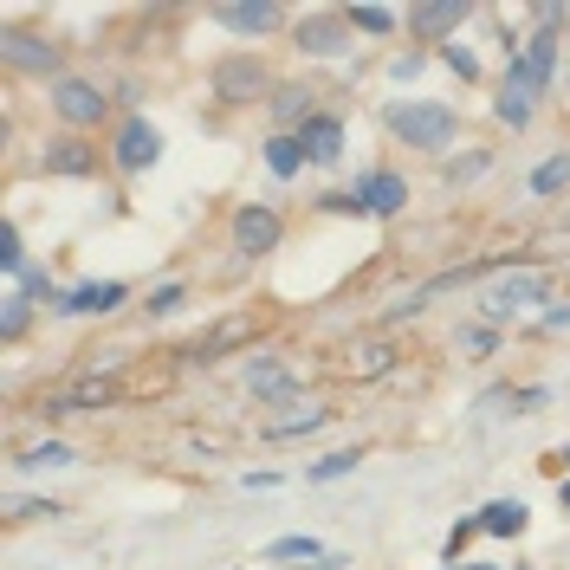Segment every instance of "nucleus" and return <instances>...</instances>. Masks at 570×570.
<instances>
[{"mask_svg": "<svg viewBox=\"0 0 570 570\" xmlns=\"http://www.w3.org/2000/svg\"><path fill=\"white\" fill-rule=\"evenodd\" d=\"M551 65H558V39L551 33H538V39H525L519 46V59L506 65V98H499V117H506L512 130L532 117V98L551 85Z\"/></svg>", "mask_w": 570, "mask_h": 570, "instance_id": "1", "label": "nucleus"}, {"mask_svg": "<svg viewBox=\"0 0 570 570\" xmlns=\"http://www.w3.org/2000/svg\"><path fill=\"white\" fill-rule=\"evenodd\" d=\"M389 130H396L409 149H447V143H454V130H460V117L447 111V104L409 98V104H396V111H389Z\"/></svg>", "mask_w": 570, "mask_h": 570, "instance_id": "2", "label": "nucleus"}, {"mask_svg": "<svg viewBox=\"0 0 570 570\" xmlns=\"http://www.w3.org/2000/svg\"><path fill=\"white\" fill-rule=\"evenodd\" d=\"M402 201H409V182H402L396 169H370V175H357L350 195H331V208L337 214H376V221H389V214H402Z\"/></svg>", "mask_w": 570, "mask_h": 570, "instance_id": "3", "label": "nucleus"}, {"mask_svg": "<svg viewBox=\"0 0 570 570\" xmlns=\"http://www.w3.org/2000/svg\"><path fill=\"white\" fill-rule=\"evenodd\" d=\"M545 298V273H506L499 285H486V298H480V311L486 318H512V311H525V305H538Z\"/></svg>", "mask_w": 570, "mask_h": 570, "instance_id": "4", "label": "nucleus"}, {"mask_svg": "<svg viewBox=\"0 0 570 570\" xmlns=\"http://www.w3.org/2000/svg\"><path fill=\"white\" fill-rule=\"evenodd\" d=\"M156 156H162L156 124H149V117H124V130H117V143H111V162H117L124 175H137V169H149Z\"/></svg>", "mask_w": 570, "mask_h": 570, "instance_id": "5", "label": "nucleus"}, {"mask_svg": "<svg viewBox=\"0 0 570 570\" xmlns=\"http://www.w3.org/2000/svg\"><path fill=\"white\" fill-rule=\"evenodd\" d=\"M234 247H240V253H273V247H279V214L260 208V201H253V208H240V214H234Z\"/></svg>", "mask_w": 570, "mask_h": 570, "instance_id": "6", "label": "nucleus"}, {"mask_svg": "<svg viewBox=\"0 0 570 570\" xmlns=\"http://www.w3.org/2000/svg\"><path fill=\"white\" fill-rule=\"evenodd\" d=\"M247 337H253V318H221L214 331H201L182 357H188V363H214V357H227V350H240Z\"/></svg>", "mask_w": 570, "mask_h": 570, "instance_id": "7", "label": "nucleus"}, {"mask_svg": "<svg viewBox=\"0 0 570 570\" xmlns=\"http://www.w3.org/2000/svg\"><path fill=\"white\" fill-rule=\"evenodd\" d=\"M52 111H59L65 124H98V117H104V98L85 85V78H59V85H52Z\"/></svg>", "mask_w": 570, "mask_h": 570, "instance_id": "8", "label": "nucleus"}, {"mask_svg": "<svg viewBox=\"0 0 570 570\" xmlns=\"http://www.w3.org/2000/svg\"><path fill=\"white\" fill-rule=\"evenodd\" d=\"M117 305H124V285H117V279L78 285V292H65V298H59L65 318H98V311H117Z\"/></svg>", "mask_w": 570, "mask_h": 570, "instance_id": "9", "label": "nucleus"}, {"mask_svg": "<svg viewBox=\"0 0 570 570\" xmlns=\"http://www.w3.org/2000/svg\"><path fill=\"white\" fill-rule=\"evenodd\" d=\"M298 143H305V162H337L344 156V124H337V117H305V124H298Z\"/></svg>", "mask_w": 570, "mask_h": 570, "instance_id": "10", "label": "nucleus"}, {"mask_svg": "<svg viewBox=\"0 0 570 570\" xmlns=\"http://www.w3.org/2000/svg\"><path fill=\"white\" fill-rule=\"evenodd\" d=\"M324 558H331V551L318 545V538L311 532H298V538H273V545H266V564H311V570H324Z\"/></svg>", "mask_w": 570, "mask_h": 570, "instance_id": "11", "label": "nucleus"}, {"mask_svg": "<svg viewBox=\"0 0 570 570\" xmlns=\"http://www.w3.org/2000/svg\"><path fill=\"white\" fill-rule=\"evenodd\" d=\"M214 20H221L227 33H273L285 13L273 7V0H260V7H214Z\"/></svg>", "mask_w": 570, "mask_h": 570, "instance_id": "12", "label": "nucleus"}, {"mask_svg": "<svg viewBox=\"0 0 570 570\" xmlns=\"http://www.w3.org/2000/svg\"><path fill=\"white\" fill-rule=\"evenodd\" d=\"M117 389L104 383V376H91V383H78V389H65V396H52L46 402V415H78V409H104Z\"/></svg>", "mask_w": 570, "mask_h": 570, "instance_id": "13", "label": "nucleus"}, {"mask_svg": "<svg viewBox=\"0 0 570 570\" xmlns=\"http://www.w3.org/2000/svg\"><path fill=\"white\" fill-rule=\"evenodd\" d=\"M39 169H46V175H91V169H98V156H91L85 143L65 137V143H52L46 156H39Z\"/></svg>", "mask_w": 570, "mask_h": 570, "instance_id": "14", "label": "nucleus"}, {"mask_svg": "<svg viewBox=\"0 0 570 570\" xmlns=\"http://www.w3.org/2000/svg\"><path fill=\"white\" fill-rule=\"evenodd\" d=\"M247 383H253V396H266V402H292V376L279 370V363H266V357H253L247 363Z\"/></svg>", "mask_w": 570, "mask_h": 570, "instance_id": "15", "label": "nucleus"}, {"mask_svg": "<svg viewBox=\"0 0 570 570\" xmlns=\"http://www.w3.org/2000/svg\"><path fill=\"white\" fill-rule=\"evenodd\" d=\"M298 39H305V52H344V20L337 13H311L298 26Z\"/></svg>", "mask_w": 570, "mask_h": 570, "instance_id": "16", "label": "nucleus"}, {"mask_svg": "<svg viewBox=\"0 0 570 570\" xmlns=\"http://www.w3.org/2000/svg\"><path fill=\"white\" fill-rule=\"evenodd\" d=\"M480 532H493V538H519V532H525V506H519V499H493V506L480 512Z\"/></svg>", "mask_w": 570, "mask_h": 570, "instance_id": "17", "label": "nucleus"}, {"mask_svg": "<svg viewBox=\"0 0 570 570\" xmlns=\"http://www.w3.org/2000/svg\"><path fill=\"white\" fill-rule=\"evenodd\" d=\"M266 169H273L279 182L305 169V143H298V130H292V137H273V143H266Z\"/></svg>", "mask_w": 570, "mask_h": 570, "instance_id": "18", "label": "nucleus"}, {"mask_svg": "<svg viewBox=\"0 0 570 570\" xmlns=\"http://www.w3.org/2000/svg\"><path fill=\"white\" fill-rule=\"evenodd\" d=\"M7 59H13V65H33V72H59V52L39 46V39H13Z\"/></svg>", "mask_w": 570, "mask_h": 570, "instance_id": "19", "label": "nucleus"}, {"mask_svg": "<svg viewBox=\"0 0 570 570\" xmlns=\"http://www.w3.org/2000/svg\"><path fill=\"white\" fill-rule=\"evenodd\" d=\"M409 20L422 26V33H447V26H460V20H467V7H460V0H447V7H415Z\"/></svg>", "mask_w": 570, "mask_h": 570, "instance_id": "20", "label": "nucleus"}, {"mask_svg": "<svg viewBox=\"0 0 570 570\" xmlns=\"http://www.w3.org/2000/svg\"><path fill=\"white\" fill-rule=\"evenodd\" d=\"M20 467H26V473H39V467H72V447H65V441H39V447H26V454H20Z\"/></svg>", "mask_w": 570, "mask_h": 570, "instance_id": "21", "label": "nucleus"}, {"mask_svg": "<svg viewBox=\"0 0 570 570\" xmlns=\"http://www.w3.org/2000/svg\"><path fill=\"white\" fill-rule=\"evenodd\" d=\"M344 473H357V447H344V454H324L318 467H305V480L324 486V480H344Z\"/></svg>", "mask_w": 570, "mask_h": 570, "instance_id": "22", "label": "nucleus"}, {"mask_svg": "<svg viewBox=\"0 0 570 570\" xmlns=\"http://www.w3.org/2000/svg\"><path fill=\"white\" fill-rule=\"evenodd\" d=\"M564 182H570V156H551V162H538V175H532V188H538V195H558Z\"/></svg>", "mask_w": 570, "mask_h": 570, "instance_id": "23", "label": "nucleus"}, {"mask_svg": "<svg viewBox=\"0 0 570 570\" xmlns=\"http://www.w3.org/2000/svg\"><path fill=\"white\" fill-rule=\"evenodd\" d=\"M0 266H7V279H20L26 273V253H20V227H0Z\"/></svg>", "mask_w": 570, "mask_h": 570, "instance_id": "24", "label": "nucleus"}, {"mask_svg": "<svg viewBox=\"0 0 570 570\" xmlns=\"http://www.w3.org/2000/svg\"><path fill=\"white\" fill-rule=\"evenodd\" d=\"M26 311H33V298H26V292H7V311H0V337H20V331H26Z\"/></svg>", "mask_w": 570, "mask_h": 570, "instance_id": "25", "label": "nucleus"}, {"mask_svg": "<svg viewBox=\"0 0 570 570\" xmlns=\"http://www.w3.org/2000/svg\"><path fill=\"white\" fill-rule=\"evenodd\" d=\"M247 85H260V65H247V59L221 65V91H227V98H234V91H247Z\"/></svg>", "mask_w": 570, "mask_h": 570, "instance_id": "26", "label": "nucleus"}, {"mask_svg": "<svg viewBox=\"0 0 570 570\" xmlns=\"http://www.w3.org/2000/svg\"><path fill=\"white\" fill-rule=\"evenodd\" d=\"M344 20L363 26V33H389V26H396V13H389V7H350Z\"/></svg>", "mask_w": 570, "mask_h": 570, "instance_id": "27", "label": "nucleus"}, {"mask_svg": "<svg viewBox=\"0 0 570 570\" xmlns=\"http://www.w3.org/2000/svg\"><path fill=\"white\" fill-rule=\"evenodd\" d=\"M318 422H324V415H318V409H305V415H285V422H273L266 434H273V441H292V434H311Z\"/></svg>", "mask_w": 570, "mask_h": 570, "instance_id": "28", "label": "nucleus"}, {"mask_svg": "<svg viewBox=\"0 0 570 570\" xmlns=\"http://www.w3.org/2000/svg\"><path fill=\"white\" fill-rule=\"evenodd\" d=\"M350 363H357L363 376H376V370H389V350H383V344H370V350H357Z\"/></svg>", "mask_w": 570, "mask_h": 570, "instance_id": "29", "label": "nucleus"}, {"mask_svg": "<svg viewBox=\"0 0 570 570\" xmlns=\"http://www.w3.org/2000/svg\"><path fill=\"white\" fill-rule=\"evenodd\" d=\"M175 305H182V285H156V292H149V311H156V318L175 311Z\"/></svg>", "mask_w": 570, "mask_h": 570, "instance_id": "30", "label": "nucleus"}, {"mask_svg": "<svg viewBox=\"0 0 570 570\" xmlns=\"http://www.w3.org/2000/svg\"><path fill=\"white\" fill-rule=\"evenodd\" d=\"M486 169V156H467V162H447V175H454V182H467V175H480Z\"/></svg>", "mask_w": 570, "mask_h": 570, "instance_id": "31", "label": "nucleus"}, {"mask_svg": "<svg viewBox=\"0 0 570 570\" xmlns=\"http://www.w3.org/2000/svg\"><path fill=\"white\" fill-rule=\"evenodd\" d=\"M441 59H447V65H454V72H460V78H473V52H460V46H447V52H441Z\"/></svg>", "mask_w": 570, "mask_h": 570, "instance_id": "32", "label": "nucleus"}, {"mask_svg": "<svg viewBox=\"0 0 570 570\" xmlns=\"http://www.w3.org/2000/svg\"><path fill=\"white\" fill-rule=\"evenodd\" d=\"M545 324H551V331H564V324H570V305H558V311H545Z\"/></svg>", "mask_w": 570, "mask_h": 570, "instance_id": "33", "label": "nucleus"}, {"mask_svg": "<svg viewBox=\"0 0 570 570\" xmlns=\"http://www.w3.org/2000/svg\"><path fill=\"white\" fill-rule=\"evenodd\" d=\"M558 499H564V512H570V480H564V486H558Z\"/></svg>", "mask_w": 570, "mask_h": 570, "instance_id": "34", "label": "nucleus"}, {"mask_svg": "<svg viewBox=\"0 0 570 570\" xmlns=\"http://www.w3.org/2000/svg\"><path fill=\"white\" fill-rule=\"evenodd\" d=\"M467 570H480V564H467Z\"/></svg>", "mask_w": 570, "mask_h": 570, "instance_id": "35", "label": "nucleus"}, {"mask_svg": "<svg viewBox=\"0 0 570 570\" xmlns=\"http://www.w3.org/2000/svg\"><path fill=\"white\" fill-rule=\"evenodd\" d=\"M460 570H467V564H460Z\"/></svg>", "mask_w": 570, "mask_h": 570, "instance_id": "36", "label": "nucleus"}]
</instances>
